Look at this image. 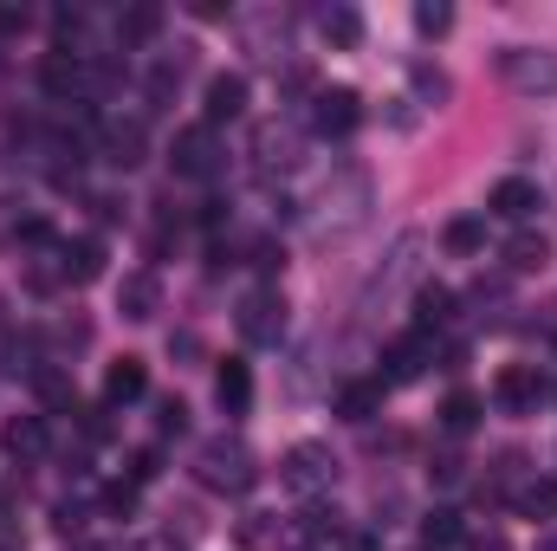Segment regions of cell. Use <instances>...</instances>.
<instances>
[{
	"label": "cell",
	"instance_id": "1",
	"mask_svg": "<svg viewBox=\"0 0 557 551\" xmlns=\"http://www.w3.org/2000/svg\"><path fill=\"white\" fill-rule=\"evenodd\" d=\"M363 215H370V175H363V169H337V175L318 188V201H311V228H318L324 241L357 234Z\"/></svg>",
	"mask_w": 557,
	"mask_h": 551
},
{
	"label": "cell",
	"instance_id": "2",
	"mask_svg": "<svg viewBox=\"0 0 557 551\" xmlns=\"http://www.w3.org/2000/svg\"><path fill=\"white\" fill-rule=\"evenodd\" d=\"M195 480H201L208 493H253L260 461H253V448H247L240 434H214V441L195 448Z\"/></svg>",
	"mask_w": 557,
	"mask_h": 551
},
{
	"label": "cell",
	"instance_id": "3",
	"mask_svg": "<svg viewBox=\"0 0 557 551\" xmlns=\"http://www.w3.org/2000/svg\"><path fill=\"white\" fill-rule=\"evenodd\" d=\"M421 254H428V241H421V234H403V241L389 247V260L370 273V285L357 292V311H363V318H376V305H396V292L421 285Z\"/></svg>",
	"mask_w": 557,
	"mask_h": 551
},
{
	"label": "cell",
	"instance_id": "4",
	"mask_svg": "<svg viewBox=\"0 0 557 551\" xmlns=\"http://www.w3.org/2000/svg\"><path fill=\"white\" fill-rule=\"evenodd\" d=\"M278 480H285V493H331V480H337V454L324 448V441H298L285 461H278Z\"/></svg>",
	"mask_w": 557,
	"mask_h": 551
},
{
	"label": "cell",
	"instance_id": "5",
	"mask_svg": "<svg viewBox=\"0 0 557 551\" xmlns=\"http://www.w3.org/2000/svg\"><path fill=\"white\" fill-rule=\"evenodd\" d=\"M499 78L512 91H525V98H552L557 91V52H545V46H506L499 52Z\"/></svg>",
	"mask_w": 557,
	"mask_h": 551
},
{
	"label": "cell",
	"instance_id": "6",
	"mask_svg": "<svg viewBox=\"0 0 557 551\" xmlns=\"http://www.w3.org/2000/svg\"><path fill=\"white\" fill-rule=\"evenodd\" d=\"M169 169H175L182 182H214V175L227 169V149H221V137H214L208 124H195V131H182V137H175Z\"/></svg>",
	"mask_w": 557,
	"mask_h": 551
},
{
	"label": "cell",
	"instance_id": "7",
	"mask_svg": "<svg viewBox=\"0 0 557 551\" xmlns=\"http://www.w3.org/2000/svg\"><path fill=\"white\" fill-rule=\"evenodd\" d=\"M234 325H240L247 344H278V338H285V292H278V285L247 292L240 311H234Z\"/></svg>",
	"mask_w": 557,
	"mask_h": 551
},
{
	"label": "cell",
	"instance_id": "8",
	"mask_svg": "<svg viewBox=\"0 0 557 551\" xmlns=\"http://www.w3.org/2000/svg\"><path fill=\"white\" fill-rule=\"evenodd\" d=\"M363 124V98L350 91V85H324L318 98H311V131L318 137H350Z\"/></svg>",
	"mask_w": 557,
	"mask_h": 551
},
{
	"label": "cell",
	"instance_id": "9",
	"mask_svg": "<svg viewBox=\"0 0 557 551\" xmlns=\"http://www.w3.org/2000/svg\"><path fill=\"white\" fill-rule=\"evenodd\" d=\"M493 403L506 415H532L545 403V377H539V364H506L499 377H493Z\"/></svg>",
	"mask_w": 557,
	"mask_h": 551
},
{
	"label": "cell",
	"instance_id": "10",
	"mask_svg": "<svg viewBox=\"0 0 557 551\" xmlns=\"http://www.w3.org/2000/svg\"><path fill=\"white\" fill-rule=\"evenodd\" d=\"M434 364V338H421V331H409V338H396L389 344V357H383V390H403V383H416L421 370Z\"/></svg>",
	"mask_w": 557,
	"mask_h": 551
},
{
	"label": "cell",
	"instance_id": "11",
	"mask_svg": "<svg viewBox=\"0 0 557 551\" xmlns=\"http://www.w3.org/2000/svg\"><path fill=\"white\" fill-rule=\"evenodd\" d=\"M201 118H208V131L247 118V78H240V72H214L208 91H201Z\"/></svg>",
	"mask_w": 557,
	"mask_h": 551
},
{
	"label": "cell",
	"instance_id": "12",
	"mask_svg": "<svg viewBox=\"0 0 557 551\" xmlns=\"http://www.w3.org/2000/svg\"><path fill=\"white\" fill-rule=\"evenodd\" d=\"M39 91L59 98V105H72L85 91V52H46L39 59Z\"/></svg>",
	"mask_w": 557,
	"mask_h": 551
},
{
	"label": "cell",
	"instance_id": "13",
	"mask_svg": "<svg viewBox=\"0 0 557 551\" xmlns=\"http://www.w3.org/2000/svg\"><path fill=\"white\" fill-rule=\"evenodd\" d=\"M298 149H305V137H298V124H260V131H253V162H260V169H267V175H273V169H292V162H298Z\"/></svg>",
	"mask_w": 557,
	"mask_h": 551
},
{
	"label": "cell",
	"instance_id": "14",
	"mask_svg": "<svg viewBox=\"0 0 557 551\" xmlns=\"http://www.w3.org/2000/svg\"><path fill=\"white\" fill-rule=\"evenodd\" d=\"M539 208H545V195H539L525 175H506V182L486 195V215H499V221H512V228H519V221H532Z\"/></svg>",
	"mask_w": 557,
	"mask_h": 551
},
{
	"label": "cell",
	"instance_id": "15",
	"mask_svg": "<svg viewBox=\"0 0 557 551\" xmlns=\"http://www.w3.org/2000/svg\"><path fill=\"white\" fill-rule=\"evenodd\" d=\"M117 311H124L131 325H149V318L162 311V279L149 273V267H143V273H124V285H117Z\"/></svg>",
	"mask_w": 557,
	"mask_h": 551
},
{
	"label": "cell",
	"instance_id": "16",
	"mask_svg": "<svg viewBox=\"0 0 557 551\" xmlns=\"http://www.w3.org/2000/svg\"><path fill=\"white\" fill-rule=\"evenodd\" d=\"M143 390H149L143 357H117V364H111V377H104V409H131Z\"/></svg>",
	"mask_w": 557,
	"mask_h": 551
},
{
	"label": "cell",
	"instance_id": "17",
	"mask_svg": "<svg viewBox=\"0 0 557 551\" xmlns=\"http://www.w3.org/2000/svg\"><path fill=\"white\" fill-rule=\"evenodd\" d=\"M59 260H65V279H72V285H91V279H104V241H98V234L65 241Z\"/></svg>",
	"mask_w": 557,
	"mask_h": 551
},
{
	"label": "cell",
	"instance_id": "18",
	"mask_svg": "<svg viewBox=\"0 0 557 551\" xmlns=\"http://www.w3.org/2000/svg\"><path fill=\"white\" fill-rule=\"evenodd\" d=\"M104 162L111 169H137L143 156H149V137H143V124H104Z\"/></svg>",
	"mask_w": 557,
	"mask_h": 551
},
{
	"label": "cell",
	"instance_id": "19",
	"mask_svg": "<svg viewBox=\"0 0 557 551\" xmlns=\"http://www.w3.org/2000/svg\"><path fill=\"white\" fill-rule=\"evenodd\" d=\"M214 396H221L227 415H247V403H253V370H247L240 357H227V364L214 370Z\"/></svg>",
	"mask_w": 557,
	"mask_h": 551
},
{
	"label": "cell",
	"instance_id": "20",
	"mask_svg": "<svg viewBox=\"0 0 557 551\" xmlns=\"http://www.w3.org/2000/svg\"><path fill=\"white\" fill-rule=\"evenodd\" d=\"M318 33H324L337 52H357V46H363V13H357V7H324V13H318Z\"/></svg>",
	"mask_w": 557,
	"mask_h": 551
},
{
	"label": "cell",
	"instance_id": "21",
	"mask_svg": "<svg viewBox=\"0 0 557 551\" xmlns=\"http://www.w3.org/2000/svg\"><path fill=\"white\" fill-rule=\"evenodd\" d=\"M441 247H447L454 260H473V254L486 247V215H454V221L441 228Z\"/></svg>",
	"mask_w": 557,
	"mask_h": 551
},
{
	"label": "cell",
	"instance_id": "22",
	"mask_svg": "<svg viewBox=\"0 0 557 551\" xmlns=\"http://www.w3.org/2000/svg\"><path fill=\"white\" fill-rule=\"evenodd\" d=\"M545 260H552V241H545V234L519 228V234L506 241V273H545Z\"/></svg>",
	"mask_w": 557,
	"mask_h": 551
},
{
	"label": "cell",
	"instance_id": "23",
	"mask_svg": "<svg viewBox=\"0 0 557 551\" xmlns=\"http://www.w3.org/2000/svg\"><path fill=\"white\" fill-rule=\"evenodd\" d=\"M46 441H52V434H46V415H13V421H7V454H13V461H39Z\"/></svg>",
	"mask_w": 557,
	"mask_h": 551
},
{
	"label": "cell",
	"instance_id": "24",
	"mask_svg": "<svg viewBox=\"0 0 557 551\" xmlns=\"http://www.w3.org/2000/svg\"><path fill=\"white\" fill-rule=\"evenodd\" d=\"M447 318H454V292L447 285H416V331L421 338H434Z\"/></svg>",
	"mask_w": 557,
	"mask_h": 551
},
{
	"label": "cell",
	"instance_id": "25",
	"mask_svg": "<svg viewBox=\"0 0 557 551\" xmlns=\"http://www.w3.org/2000/svg\"><path fill=\"white\" fill-rule=\"evenodd\" d=\"M376 409H383V383H376V377H370V383H344V390H337V415H344V421H370Z\"/></svg>",
	"mask_w": 557,
	"mask_h": 551
},
{
	"label": "cell",
	"instance_id": "26",
	"mask_svg": "<svg viewBox=\"0 0 557 551\" xmlns=\"http://www.w3.org/2000/svg\"><path fill=\"white\" fill-rule=\"evenodd\" d=\"M512 506H519L525 519H557V480H525V487H512Z\"/></svg>",
	"mask_w": 557,
	"mask_h": 551
},
{
	"label": "cell",
	"instance_id": "27",
	"mask_svg": "<svg viewBox=\"0 0 557 551\" xmlns=\"http://www.w3.org/2000/svg\"><path fill=\"white\" fill-rule=\"evenodd\" d=\"M460 539H467V526H460V513H454V506H434V513L421 519V546H428V551L460 546Z\"/></svg>",
	"mask_w": 557,
	"mask_h": 551
},
{
	"label": "cell",
	"instance_id": "28",
	"mask_svg": "<svg viewBox=\"0 0 557 551\" xmlns=\"http://www.w3.org/2000/svg\"><path fill=\"white\" fill-rule=\"evenodd\" d=\"M59 285H72V279H65V260H59V254H39V260H26V292L52 298Z\"/></svg>",
	"mask_w": 557,
	"mask_h": 551
},
{
	"label": "cell",
	"instance_id": "29",
	"mask_svg": "<svg viewBox=\"0 0 557 551\" xmlns=\"http://www.w3.org/2000/svg\"><path fill=\"white\" fill-rule=\"evenodd\" d=\"M441 428H447V434H473V428H480V396L454 390V396L441 403Z\"/></svg>",
	"mask_w": 557,
	"mask_h": 551
},
{
	"label": "cell",
	"instance_id": "30",
	"mask_svg": "<svg viewBox=\"0 0 557 551\" xmlns=\"http://www.w3.org/2000/svg\"><path fill=\"white\" fill-rule=\"evenodd\" d=\"M156 26H162L156 7H131V13H117V46H143V39H156Z\"/></svg>",
	"mask_w": 557,
	"mask_h": 551
},
{
	"label": "cell",
	"instance_id": "31",
	"mask_svg": "<svg viewBox=\"0 0 557 551\" xmlns=\"http://www.w3.org/2000/svg\"><path fill=\"white\" fill-rule=\"evenodd\" d=\"M33 390H39V396H46L52 409H72V377H65L59 364H46V370L33 377Z\"/></svg>",
	"mask_w": 557,
	"mask_h": 551
},
{
	"label": "cell",
	"instance_id": "32",
	"mask_svg": "<svg viewBox=\"0 0 557 551\" xmlns=\"http://www.w3.org/2000/svg\"><path fill=\"white\" fill-rule=\"evenodd\" d=\"M447 26H454V7H447V0H421V7H416V33L441 39Z\"/></svg>",
	"mask_w": 557,
	"mask_h": 551
},
{
	"label": "cell",
	"instance_id": "33",
	"mask_svg": "<svg viewBox=\"0 0 557 551\" xmlns=\"http://www.w3.org/2000/svg\"><path fill=\"white\" fill-rule=\"evenodd\" d=\"M409 78H416V91L428 98V105H447V98H454V85H447V72H441V65H416Z\"/></svg>",
	"mask_w": 557,
	"mask_h": 551
},
{
	"label": "cell",
	"instance_id": "34",
	"mask_svg": "<svg viewBox=\"0 0 557 551\" xmlns=\"http://www.w3.org/2000/svg\"><path fill=\"white\" fill-rule=\"evenodd\" d=\"M156 428H162V434H182V428H188V403H182V396H169V403L156 409Z\"/></svg>",
	"mask_w": 557,
	"mask_h": 551
},
{
	"label": "cell",
	"instance_id": "35",
	"mask_svg": "<svg viewBox=\"0 0 557 551\" xmlns=\"http://www.w3.org/2000/svg\"><path fill=\"white\" fill-rule=\"evenodd\" d=\"M162 474V454L156 448H143V454H131V487H143V480H156Z\"/></svg>",
	"mask_w": 557,
	"mask_h": 551
},
{
	"label": "cell",
	"instance_id": "36",
	"mask_svg": "<svg viewBox=\"0 0 557 551\" xmlns=\"http://www.w3.org/2000/svg\"><path fill=\"white\" fill-rule=\"evenodd\" d=\"M13 241H20V247H52V228L33 215V221H20V228H13Z\"/></svg>",
	"mask_w": 557,
	"mask_h": 551
},
{
	"label": "cell",
	"instance_id": "37",
	"mask_svg": "<svg viewBox=\"0 0 557 551\" xmlns=\"http://www.w3.org/2000/svg\"><path fill=\"white\" fill-rule=\"evenodd\" d=\"M428 474H434V487H460V474H467V461H460V454H441V461H434Z\"/></svg>",
	"mask_w": 557,
	"mask_h": 551
},
{
	"label": "cell",
	"instance_id": "38",
	"mask_svg": "<svg viewBox=\"0 0 557 551\" xmlns=\"http://www.w3.org/2000/svg\"><path fill=\"white\" fill-rule=\"evenodd\" d=\"M253 267H260V273H278V267H285V247H278V241H253Z\"/></svg>",
	"mask_w": 557,
	"mask_h": 551
},
{
	"label": "cell",
	"instance_id": "39",
	"mask_svg": "<svg viewBox=\"0 0 557 551\" xmlns=\"http://www.w3.org/2000/svg\"><path fill=\"white\" fill-rule=\"evenodd\" d=\"M131 506H137V487H131V480H117V487L104 493V513H124V519H131Z\"/></svg>",
	"mask_w": 557,
	"mask_h": 551
},
{
	"label": "cell",
	"instance_id": "40",
	"mask_svg": "<svg viewBox=\"0 0 557 551\" xmlns=\"http://www.w3.org/2000/svg\"><path fill=\"white\" fill-rule=\"evenodd\" d=\"M305 532H311V539H324V532L337 539V513H324V506H311V513H305Z\"/></svg>",
	"mask_w": 557,
	"mask_h": 551
},
{
	"label": "cell",
	"instance_id": "41",
	"mask_svg": "<svg viewBox=\"0 0 557 551\" xmlns=\"http://www.w3.org/2000/svg\"><path fill=\"white\" fill-rule=\"evenodd\" d=\"M26 20H33L26 7H0V33H26Z\"/></svg>",
	"mask_w": 557,
	"mask_h": 551
},
{
	"label": "cell",
	"instance_id": "42",
	"mask_svg": "<svg viewBox=\"0 0 557 551\" xmlns=\"http://www.w3.org/2000/svg\"><path fill=\"white\" fill-rule=\"evenodd\" d=\"M467 551H512V546H506L499 532H486V539H467Z\"/></svg>",
	"mask_w": 557,
	"mask_h": 551
},
{
	"label": "cell",
	"instance_id": "43",
	"mask_svg": "<svg viewBox=\"0 0 557 551\" xmlns=\"http://www.w3.org/2000/svg\"><path fill=\"white\" fill-rule=\"evenodd\" d=\"M149 551H175V546H169V539H162V546H149Z\"/></svg>",
	"mask_w": 557,
	"mask_h": 551
},
{
	"label": "cell",
	"instance_id": "44",
	"mask_svg": "<svg viewBox=\"0 0 557 551\" xmlns=\"http://www.w3.org/2000/svg\"><path fill=\"white\" fill-rule=\"evenodd\" d=\"M85 551H98V546H85Z\"/></svg>",
	"mask_w": 557,
	"mask_h": 551
}]
</instances>
